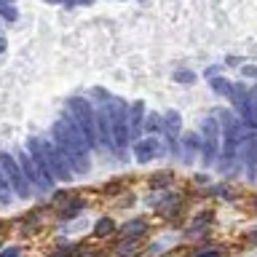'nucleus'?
<instances>
[{
  "instance_id": "obj_31",
  "label": "nucleus",
  "mask_w": 257,
  "mask_h": 257,
  "mask_svg": "<svg viewBox=\"0 0 257 257\" xmlns=\"http://www.w3.org/2000/svg\"><path fill=\"white\" fill-rule=\"evenodd\" d=\"M0 257H22V249L19 246H6V249H0Z\"/></svg>"
},
{
  "instance_id": "obj_22",
  "label": "nucleus",
  "mask_w": 257,
  "mask_h": 257,
  "mask_svg": "<svg viewBox=\"0 0 257 257\" xmlns=\"http://www.w3.org/2000/svg\"><path fill=\"white\" fill-rule=\"evenodd\" d=\"M209 88H212V91H214L217 96H225V99H228V94H230V88H233V83H230L228 78L217 75V78H212V80H209Z\"/></svg>"
},
{
  "instance_id": "obj_6",
  "label": "nucleus",
  "mask_w": 257,
  "mask_h": 257,
  "mask_svg": "<svg viewBox=\"0 0 257 257\" xmlns=\"http://www.w3.org/2000/svg\"><path fill=\"white\" fill-rule=\"evenodd\" d=\"M40 150H43V158H46V164H48V172H51V177L56 182H72V169L70 164L64 161V156L59 153V148L54 145V140L48 134H40Z\"/></svg>"
},
{
  "instance_id": "obj_21",
  "label": "nucleus",
  "mask_w": 257,
  "mask_h": 257,
  "mask_svg": "<svg viewBox=\"0 0 257 257\" xmlns=\"http://www.w3.org/2000/svg\"><path fill=\"white\" fill-rule=\"evenodd\" d=\"M142 252V246H140V241H132V238H126V241H120V244L115 246V254L118 257H137Z\"/></svg>"
},
{
  "instance_id": "obj_13",
  "label": "nucleus",
  "mask_w": 257,
  "mask_h": 257,
  "mask_svg": "<svg viewBox=\"0 0 257 257\" xmlns=\"http://www.w3.org/2000/svg\"><path fill=\"white\" fill-rule=\"evenodd\" d=\"M212 222H214V212H201L198 217H193V222L185 228V236H188V238L204 236V233L212 228Z\"/></svg>"
},
{
  "instance_id": "obj_33",
  "label": "nucleus",
  "mask_w": 257,
  "mask_h": 257,
  "mask_svg": "<svg viewBox=\"0 0 257 257\" xmlns=\"http://www.w3.org/2000/svg\"><path fill=\"white\" fill-rule=\"evenodd\" d=\"M220 72H222V67H220V64H212V67H206V72H204V75H206V80H212V78H217V75H220Z\"/></svg>"
},
{
  "instance_id": "obj_39",
  "label": "nucleus",
  "mask_w": 257,
  "mask_h": 257,
  "mask_svg": "<svg viewBox=\"0 0 257 257\" xmlns=\"http://www.w3.org/2000/svg\"><path fill=\"white\" fill-rule=\"evenodd\" d=\"M241 59H238V56H228V64H230V67H236V64H238Z\"/></svg>"
},
{
  "instance_id": "obj_37",
  "label": "nucleus",
  "mask_w": 257,
  "mask_h": 257,
  "mask_svg": "<svg viewBox=\"0 0 257 257\" xmlns=\"http://www.w3.org/2000/svg\"><path fill=\"white\" fill-rule=\"evenodd\" d=\"M75 257H94V249H75Z\"/></svg>"
},
{
  "instance_id": "obj_23",
  "label": "nucleus",
  "mask_w": 257,
  "mask_h": 257,
  "mask_svg": "<svg viewBox=\"0 0 257 257\" xmlns=\"http://www.w3.org/2000/svg\"><path fill=\"white\" fill-rule=\"evenodd\" d=\"M0 19L6 24H16L19 22V8L14 3H6V0H0Z\"/></svg>"
},
{
  "instance_id": "obj_4",
  "label": "nucleus",
  "mask_w": 257,
  "mask_h": 257,
  "mask_svg": "<svg viewBox=\"0 0 257 257\" xmlns=\"http://www.w3.org/2000/svg\"><path fill=\"white\" fill-rule=\"evenodd\" d=\"M14 156H16V161H19V166H22L24 177H27V182L32 185V190H35L38 196H48V193H54V190H56V182L51 180V177H46V174L35 166V161L30 158L27 148H16V150H14Z\"/></svg>"
},
{
  "instance_id": "obj_35",
  "label": "nucleus",
  "mask_w": 257,
  "mask_h": 257,
  "mask_svg": "<svg viewBox=\"0 0 257 257\" xmlns=\"http://www.w3.org/2000/svg\"><path fill=\"white\" fill-rule=\"evenodd\" d=\"M134 201H137V198H134V193H126V196L120 198V206H132Z\"/></svg>"
},
{
  "instance_id": "obj_18",
  "label": "nucleus",
  "mask_w": 257,
  "mask_h": 257,
  "mask_svg": "<svg viewBox=\"0 0 257 257\" xmlns=\"http://www.w3.org/2000/svg\"><path fill=\"white\" fill-rule=\"evenodd\" d=\"M110 233H115V222H112L110 214H102L99 220L94 222V236L96 238H104V236H110Z\"/></svg>"
},
{
  "instance_id": "obj_7",
  "label": "nucleus",
  "mask_w": 257,
  "mask_h": 257,
  "mask_svg": "<svg viewBox=\"0 0 257 257\" xmlns=\"http://www.w3.org/2000/svg\"><path fill=\"white\" fill-rule=\"evenodd\" d=\"M201 148H204V137H201L198 128L196 132H182V137H180V164H185V166L198 164Z\"/></svg>"
},
{
  "instance_id": "obj_5",
  "label": "nucleus",
  "mask_w": 257,
  "mask_h": 257,
  "mask_svg": "<svg viewBox=\"0 0 257 257\" xmlns=\"http://www.w3.org/2000/svg\"><path fill=\"white\" fill-rule=\"evenodd\" d=\"M0 169H3V174L8 177V182H11L16 198L27 201V198L35 196V190H32V185L27 182V177H24V172H22V166H19V161H16L14 153L0 150Z\"/></svg>"
},
{
  "instance_id": "obj_42",
  "label": "nucleus",
  "mask_w": 257,
  "mask_h": 257,
  "mask_svg": "<svg viewBox=\"0 0 257 257\" xmlns=\"http://www.w3.org/2000/svg\"><path fill=\"white\" fill-rule=\"evenodd\" d=\"M0 244H3V241H0Z\"/></svg>"
},
{
  "instance_id": "obj_40",
  "label": "nucleus",
  "mask_w": 257,
  "mask_h": 257,
  "mask_svg": "<svg viewBox=\"0 0 257 257\" xmlns=\"http://www.w3.org/2000/svg\"><path fill=\"white\" fill-rule=\"evenodd\" d=\"M78 3H83V6H88V3H94V0H78Z\"/></svg>"
},
{
  "instance_id": "obj_32",
  "label": "nucleus",
  "mask_w": 257,
  "mask_h": 257,
  "mask_svg": "<svg viewBox=\"0 0 257 257\" xmlns=\"http://www.w3.org/2000/svg\"><path fill=\"white\" fill-rule=\"evenodd\" d=\"M22 220H24V225H38L40 222V212H27Z\"/></svg>"
},
{
  "instance_id": "obj_29",
  "label": "nucleus",
  "mask_w": 257,
  "mask_h": 257,
  "mask_svg": "<svg viewBox=\"0 0 257 257\" xmlns=\"http://www.w3.org/2000/svg\"><path fill=\"white\" fill-rule=\"evenodd\" d=\"M193 257H222V249H214V246H209V249H198Z\"/></svg>"
},
{
  "instance_id": "obj_19",
  "label": "nucleus",
  "mask_w": 257,
  "mask_h": 257,
  "mask_svg": "<svg viewBox=\"0 0 257 257\" xmlns=\"http://www.w3.org/2000/svg\"><path fill=\"white\" fill-rule=\"evenodd\" d=\"M16 198V193L11 188V182H8V177L3 174V169H0V206H11Z\"/></svg>"
},
{
  "instance_id": "obj_24",
  "label": "nucleus",
  "mask_w": 257,
  "mask_h": 257,
  "mask_svg": "<svg viewBox=\"0 0 257 257\" xmlns=\"http://www.w3.org/2000/svg\"><path fill=\"white\" fill-rule=\"evenodd\" d=\"M206 196L230 201V198H233V188H230V185H225V182H220V185H209V188H206Z\"/></svg>"
},
{
  "instance_id": "obj_27",
  "label": "nucleus",
  "mask_w": 257,
  "mask_h": 257,
  "mask_svg": "<svg viewBox=\"0 0 257 257\" xmlns=\"http://www.w3.org/2000/svg\"><path fill=\"white\" fill-rule=\"evenodd\" d=\"M161 198H164V193H156V190H153L150 196H145V206H150V209H156V212H158Z\"/></svg>"
},
{
  "instance_id": "obj_15",
  "label": "nucleus",
  "mask_w": 257,
  "mask_h": 257,
  "mask_svg": "<svg viewBox=\"0 0 257 257\" xmlns=\"http://www.w3.org/2000/svg\"><path fill=\"white\" fill-rule=\"evenodd\" d=\"M158 134H164V112L148 110V118H145V137H158Z\"/></svg>"
},
{
  "instance_id": "obj_10",
  "label": "nucleus",
  "mask_w": 257,
  "mask_h": 257,
  "mask_svg": "<svg viewBox=\"0 0 257 257\" xmlns=\"http://www.w3.org/2000/svg\"><path fill=\"white\" fill-rule=\"evenodd\" d=\"M134 148V161L137 164H150V161H156L158 156H164L161 153V142L156 140V137H145V140H140L137 145H132Z\"/></svg>"
},
{
  "instance_id": "obj_26",
  "label": "nucleus",
  "mask_w": 257,
  "mask_h": 257,
  "mask_svg": "<svg viewBox=\"0 0 257 257\" xmlns=\"http://www.w3.org/2000/svg\"><path fill=\"white\" fill-rule=\"evenodd\" d=\"M104 193L107 196H120V193H126V185L120 180H110V182H104Z\"/></svg>"
},
{
  "instance_id": "obj_25",
  "label": "nucleus",
  "mask_w": 257,
  "mask_h": 257,
  "mask_svg": "<svg viewBox=\"0 0 257 257\" xmlns=\"http://www.w3.org/2000/svg\"><path fill=\"white\" fill-rule=\"evenodd\" d=\"M86 96H88V99H91V102L96 104V107H99V104H107V102H110V99H112V96H115V94L104 91L102 86H94V88H91V91H88Z\"/></svg>"
},
{
  "instance_id": "obj_9",
  "label": "nucleus",
  "mask_w": 257,
  "mask_h": 257,
  "mask_svg": "<svg viewBox=\"0 0 257 257\" xmlns=\"http://www.w3.org/2000/svg\"><path fill=\"white\" fill-rule=\"evenodd\" d=\"M96 134H99V145H102V148L118 158V148H115L112 128H110V115H107V110H104V104L96 107Z\"/></svg>"
},
{
  "instance_id": "obj_14",
  "label": "nucleus",
  "mask_w": 257,
  "mask_h": 257,
  "mask_svg": "<svg viewBox=\"0 0 257 257\" xmlns=\"http://www.w3.org/2000/svg\"><path fill=\"white\" fill-rule=\"evenodd\" d=\"M217 172L225 174V177H238L241 172H244V164H241V156H220V161H217Z\"/></svg>"
},
{
  "instance_id": "obj_1",
  "label": "nucleus",
  "mask_w": 257,
  "mask_h": 257,
  "mask_svg": "<svg viewBox=\"0 0 257 257\" xmlns=\"http://www.w3.org/2000/svg\"><path fill=\"white\" fill-rule=\"evenodd\" d=\"M48 137H51L54 145L59 148V153L70 164L75 177L91 172V148H88L86 137L80 134V128L75 123V118L70 115V110L59 112V118H56L51 123V128H48Z\"/></svg>"
},
{
  "instance_id": "obj_36",
  "label": "nucleus",
  "mask_w": 257,
  "mask_h": 257,
  "mask_svg": "<svg viewBox=\"0 0 257 257\" xmlns=\"http://www.w3.org/2000/svg\"><path fill=\"white\" fill-rule=\"evenodd\" d=\"M193 182H196V185H206V188H209V177L206 174H196V177H193Z\"/></svg>"
},
{
  "instance_id": "obj_38",
  "label": "nucleus",
  "mask_w": 257,
  "mask_h": 257,
  "mask_svg": "<svg viewBox=\"0 0 257 257\" xmlns=\"http://www.w3.org/2000/svg\"><path fill=\"white\" fill-rule=\"evenodd\" d=\"M249 244H257V230H249Z\"/></svg>"
},
{
  "instance_id": "obj_8",
  "label": "nucleus",
  "mask_w": 257,
  "mask_h": 257,
  "mask_svg": "<svg viewBox=\"0 0 257 257\" xmlns=\"http://www.w3.org/2000/svg\"><path fill=\"white\" fill-rule=\"evenodd\" d=\"M145 118H148V104L142 99L132 102V107H128V142L132 145L145 140Z\"/></svg>"
},
{
  "instance_id": "obj_30",
  "label": "nucleus",
  "mask_w": 257,
  "mask_h": 257,
  "mask_svg": "<svg viewBox=\"0 0 257 257\" xmlns=\"http://www.w3.org/2000/svg\"><path fill=\"white\" fill-rule=\"evenodd\" d=\"M70 198H72L70 193H64V190H54V196H51V204H62V201L67 204Z\"/></svg>"
},
{
  "instance_id": "obj_12",
  "label": "nucleus",
  "mask_w": 257,
  "mask_h": 257,
  "mask_svg": "<svg viewBox=\"0 0 257 257\" xmlns=\"http://www.w3.org/2000/svg\"><path fill=\"white\" fill-rule=\"evenodd\" d=\"M145 233H148V220H142V217H134V220H128V222H123V225L118 228V238H120V241H126V238L140 241Z\"/></svg>"
},
{
  "instance_id": "obj_16",
  "label": "nucleus",
  "mask_w": 257,
  "mask_h": 257,
  "mask_svg": "<svg viewBox=\"0 0 257 257\" xmlns=\"http://www.w3.org/2000/svg\"><path fill=\"white\" fill-rule=\"evenodd\" d=\"M83 209H86V201L78 198V196H72L67 204L59 206V220H75V217L83 212Z\"/></svg>"
},
{
  "instance_id": "obj_20",
  "label": "nucleus",
  "mask_w": 257,
  "mask_h": 257,
  "mask_svg": "<svg viewBox=\"0 0 257 257\" xmlns=\"http://www.w3.org/2000/svg\"><path fill=\"white\" fill-rule=\"evenodd\" d=\"M172 80H174V83H180V86H193V83L198 80V75H196V70L177 67V70L172 72Z\"/></svg>"
},
{
  "instance_id": "obj_34",
  "label": "nucleus",
  "mask_w": 257,
  "mask_h": 257,
  "mask_svg": "<svg viewBox=\"0 0 257 257\" xmlns=\"http://www.w3.org/2000/svg\"><path fill=\"white\" fill-rule=\"evenodd\" d=\"M51 257H75V249L72 246H64V249H56Z\"/></svg>"
},
{
  "instance_id": "obj_2",
  "label": "nucleus",
  "mask_w": 257,
  "mask_h": 257,
  "mask_svg": "<svg viewBox=\"0 0 257 257\" xmlns=\"http://www.w3.org/2000/svg\"><path fill=\"white\" fill-rule=\"evenodd\" d=\"M64 110H70V115L75 118V123L80 128V134L86 137L91 153L102 150L99 134H96V104L88 99L86 94H72V96H67V102H64Z\"/></svg>"
},
{
  "instance_id": "obj_28",
  "label": "nucleus",
  "mask_w": 257,
  "mask_h": 257,
  "mask_svg": "<svg viewBox=\"0 0 257 257\" xmlns=\"http://www.w3.org/2000/svg\"><path fill=\"white\" fill-rule=\"evenodd\" d=\"M241 75L257 83V67H254V64H241Z\"/></svg>"
},
{
  "instance_id": "obj_3",
  "label": "nucleus",
  "mask_w": 257,
  "mask_h": 257,
  "mask_svg": "<svg viewBox=\"0 0 257 257\" xmlns=\"http://www.w3.org/2000/svg\"><path fill=\"white\" fill-rule=\"evenodd\" d=\"M128 107H132V102H126L123 96H112V99L104 104V110H107V115H110V128H112V140H115L120 164L126 161L123 150L132 145L128 142Z\"/></svg>"
},
{
  "instance_id": "obj_11",
  "label": "nucleus",
  "mask_w": 257,
  "mask_h": 257,
  "mask_svg": "<svg viewBox=\"0 0 257 257\" xmlns=\"http://www.w3.org/2000/svg\"><path fill=\"white\" fill-rule=\"evenodd\" d=\"M238 156H241V164H244L246 177H249V180H254V177H257V134L241 145Z\"/></svg>"
},
{
  "instance_id": "obj_41",
  "label": "nucleus",
  "mask_w": 257,
  "mask_h": 257,
  "mask_svg": "<svg viewBox=\"0 0 257 257\" xmlns=\"http://www.w3.org/2000/svg\"><path fill=\"white\" fill-rule=\"evenodd\" d=\"M254 206H257V198H254Z\"/></svg>"
},
{
  "instance_id": "obj_17",
  "label": "nucleus",
  "mask_w": 257,
  "mask_h": 257,
  "mask_svg": "<svg viewBox=\"0 0 257 257\" xmlns=\"http://www.w3.org/2000/svg\"><path fill=\"white\" fill-rule=\"evenodd\" d=\"M172 182H174V172H169V169H164V172H158V174H153L150 180H148L150 190H156V193L172 190Z\"/></svg>"
}]
</instances>
